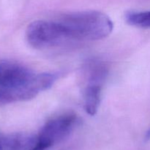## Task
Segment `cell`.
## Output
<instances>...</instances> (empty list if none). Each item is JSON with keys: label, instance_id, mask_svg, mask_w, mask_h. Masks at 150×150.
<instances>
[{"label": "cell", "instance_id": "6da1fadb", "mask_svg": "<svg viewBox=\"0 0 150 150\" xmlns=\"http://www.w3.org/2000/svg\"><path fill=\"white\" fill-rule=\"evenodd\" d=\"M57 78L55 73H35L18 63L0 62V89L10 94L14 101L35 98L51 87Z\"/></svg>", "mask_w": 150, "mask_h": 150}, {"label": "cell", "instance_id": "7a4b0ae2", "mask_svg": "<svg viewBox=\"0 0 150 150\" xmlns=\"http://www.w3.org/2000/svg\"><path fill=\"white\" fill-rule=\"evenodd\" d=\"M56 21L67 42L103 39L111 33L114 28L107 15L95 10L68 13Z\"/></svg>", "mask_w": 150, "mask_h": 150}, {"label": "cell", "instance_id": "3957f363", "mask_svg": "<svg viewBox=\"0 0 150 150\" xmlns=\"http://www.w3.org/2000/svg\"><path fill=\"white\" fill-rule=\"evenodd\" d=\"M108 67L100 60H91L84 68L86 85L83 91V106L90 116L95 115L99 108L103 87L108 77Z\"/></svg>", "mask_w": 150, "mask_h": 150}, {"label": "cell", "instance_id": "277c9868", "mask_svg": "<svg viewBox=\"0 0 150 150\" xmlns=\"http://www.w3.org/2000/svg\"><path fill=\"white\" fill-rule=\"evenodd\" d=\"M76 123V116L70 114L49 120L41 128L36 142L29 150H48L65 139L73 131Z\"/></svg>", "mask_w": 150, "mask_h": 150}, {"label": "cell", "instance_id": "5b68a950", "mask_svg": "<svg viewBox=\"0 0 150 150\" xmlns=\"http://www.w3.org/2000/svg\"><path fill=\"white\" fill-rule=\"evenodd\" d=\"M26 36L29 45L38 49L59 46L66 43L61 29L56 20L33 21L27 27Z\"/></svg>", "mask_w": 150, "mask_h": 150}, {"label": "cell", "instance_id": "8992f818", "mask_svg": "<svg viewBox=\"0 0 150 150\" xmlns=\"http://www.w3.org/2000/svg\"><path fill=\"white\" fill-rule=\"evenodd\" d=\"M36 140V136L27 134H0V150H29Z\"/></svg>", "mask_w": 150, "mask_h": 150}, {"label": "cell", "instance_id": "52a82bcc", "mask_svg": "<svg viewBox=\"0 0 150 150\" xmlns=\"http://www.w3.org/2000/svg\"><path fill=\"white\" fill-rule=\"evenodd\" d=\"M128 24L141 28H150V10L143 12H129L125 16Z\"/></svg>", "mask_w": 150, "mask_h": 150}, {"label": "cell", "instance_id": "ba28073f", "mask_svg": "<svg viewBox=\"0 0 150 150\" xmlns=\"http://www.w3.org/2000/svg\"><path fill=\"white\" fill-rule=\"evenodd\" d=\"M145 139L146 141L150 140V129L147 131V133H146V136H145Z\"/></svg>", "mask_w": 150, "mask_h": 150}]
</instances>
